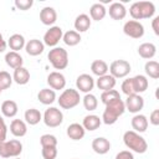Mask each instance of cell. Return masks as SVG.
I'll return each instance as SVG.
<instances>
[{
  "mask_svg": "<svg viewBox=\"0 0 159 159\" xmlns=\"http://www.w3.org/2000/svg\"><path fill=\"white\" fill-rule=\"evenodd\" d=\"M76 87L80 92L83 93H91V91L94 87V80L88 73H82L76 80Z\"/></svg>",
  "mask_w": 159,
  "mask_h": 159,
  "instance_id": "cell-13",
  "label": "cell"
},
{
  "mask_svg": "<svg viewBox=\"0 0 159 159\" xmlns=\"http://www.w3.org/2000/svg\"><path fill=\"white\" fill-rule=\"evenodd\" d=\"M12 76L6 71H0V88L7 89L12 84Z\"/></svg>",
  "mask_w": 159,
  "mask_h": 159,
  "instance_id": "cell-38",
  "label": "cell"
},
{
  "mask_svg": "<svg viewBox=\"0 0 159 159\" xmlns=\"http://www.w3.org/2000/svg\"><path fill=\"white\" fill-rule=\"evenodd\" d=\"M41 147H57V138L52 134H43L40 138Z\"/></svg>",
  "mask_w": 159,
  "mask_h": 159,
  "instance_id": "cell-39",
  "label": "cell"
},
{
  "mask_svg": "<svg viewBox=\"0 0 159 159\" xmlns=\"http://www.w3.org/2000/svg\"><path fill=\"white\" fill-rule=\"evenodd\" d=\"M144 71L148 77H150L153 80L159 78V63L157 61H153V60L147 61L144 65Z\"/></svg>",
  "mask_w": 159,
  "mask_h": 159,
  "instance_id": "cell-35",
  "label": "cell"
},
{
  "mask_svg": "<svg viewBox=\"0 0 159 159\" xmlns=\"http://www.w3.org/2000/svg\"><path fill=\"white\" fill-rule=\"evenodd\" d=\"M102 124V119L96 116V114H88L83 118V122H82V127L84 128V130H96L99 128V125Z\"/></svg>",
  "mask_w": 159,
  "mask_h": 159,
  "instance_id": "cell-28",
  "label": "cell"
},
{
  "mask_svg": "<svg viewBox=\"0 0 159 159\" xmlns=\"http://www.w3.org/2000/svg\"><path fill=\"white\" fill-rule=\"evenodd\" d=\"M37 99L40 101V103H42L45 106L52 104L56 101V92L51 88H42L37 93Z\"/></svg>",
  "mask_w": 159,
  "mask_h": 159,
  "instance_id": "cell-29",
  "label": "cell"
},
{
  "mask_svg": "<svg viewBox=\"0 0 159 159\" xmlns=\"http://www.w3.org/2000/svg\"><path fill=\"white\" fill-rule=\"evenodd\" d=\"M116 83H117V81H116V78L113 77V76H111V75H104V76H101V77H98V80L96 81V86L98 87V89H101L102 92H104V91H109V89H114V87H116Z\"/></svg>",
  "mask_w": 159,
  "mask_h": 159,
  "instance_id": "cell-17",
  "label": "cell"
},
{
  "mask_svg": "<svg viewBox=\"0 0 159 159\" xmlns=\"http://www.w3.org/2000/svg\"><path fill=\"white\" fill-rule=\"evenodd\" d=\"M34 5V1L32 0H15V6L22 11H26L29 10L31 6Z\"/></svg>",
  "mask_w": 159,
  "mask_h": 159,
  "instance_id": "cell-42",
  "label": "cell"
},
{
  "mask_svg": "<svg viewBox=\"0 0 159 159\" xmlns=\"http://www.w3.org/2000/svg\"><path fill=\"white\" fill-rule=\"evenodd\" d=\"M106 14H107V9L104 7L103 4H99V2L93 4L89 9V17H91V20H94V21L103 20Z\"/></svg>",
  "mask_w": 159,
  "mask_h": 159,
  "instance_id": "cell-31",
  "label": "cell"
},
{
  "mask_svg": "<svg viewBox=\"0 0 159 159\" xmlns=\"http://www.w3.org/2000/svg\"><path fill=\"white\" fill-rule=\"evenodd\" d=\"M47 84L53 91L63 89L66 87V77L58 71L50 72L48 76H47Z\"/></svg>",
  "mask_w": 159,
  "mask_h": 159,
  "instance_id": "cell-12",
  "label": "cell"
},
{
  "mask_svg": "<svg viewBox=\"0 0 159 159\" xmlns=\"http://www.w3.org/2000/svg\"><path fill=\"white\" fill-rule=\"evenodd\" d=\"M117 98H120V94H119V92H118L117 89L104 91V92H102V94H101V101H102V103H103L104 106H106L107 103H109L111 101L117 99Z\"/></svg>",
  "mask_w": 159,
  "mask_h": 159,
  "instance_id": "cell-37",
  "label": "cell"
},
{
  "mask_svg": "<svg viewBox=\"0 0 159 159\" xmlns=\"http://www.w3.org/2000/svg\"><path fill=\"white\" fill-rule=\"evenodd\" d=\"M25 45H26V41L21 34H14L7 40V46L11 48V51H15V52H19L20 50H22Z\"/></svg>",
  "mask_w": 159,
  "mask_h": 159,
  "instance_id": "cell-26",
  "label": "cell"
},
{
  "mask_svg": "<svg viewBox=\"0 0 159 159\" xmlns=\"http://www.w3.org/2000/svg\"><path fill=\"white\" fill-rule=\"evenodd\" d=\"M152 27H153V31L154 34L158 36L159 35V16H155L152 21Z\"/></svg>",
  "mask_w": 159,
  "mask_h": 159,
  "instance_id": "cell-46",
  "label": "cell"
},
{
  "mask_svg": "<svg viewBox=\"0 0 159 159\" xmlns=\"http://www.w3.org/2000/svg\"><path fill=\"white\" fill-rule=\"evenodd\" d=\"M12 81L20 86H24L26 83H29L30 81V72L26 67L21 66L16 70H14V73H12Z\"/></svg>",
  "mask_w": 159,
  "mask_h": 159,
  "instance_id": "cell-21",
  "label": "cell"
},
{
  "mask_svg": "<svg viewBox=\"0 0 159 159\" xmlns=\"http://www.w3.org/2000/svg\"><path fill=\"white\" fill-rule=\"evenodd\" d=\"M22 152V143L17 139L5 140L0 143V157L1 158H17Z\"/></svg>",
  "mask_w": 159,
  "mask_h": 159,
  "instance_id": "cell-6",
  "label": "cell"
},
{
  "mask_svg": "<svg viewBox=\"0 0 159 159\" xmlns=\"http://www.w3.org/2000/svg\"><path fill=\"white\" fill-rule=\"evenodd\" d=\"M42 120L50 128L60 127L63 122V113L61 109H58L56 107H50L45 111V113L42 116Z\"/></svg>",
  "mask_w": 159,
  "mask_h": 159,
  "instance_id": "cell-7",
  "label": "cell"
},
{
  "mask_svg": "<svg viewBox=\"0 0 159 159\" xmlns=\"http://www.w3.org/2000/svg\"><path fill=\"white\" fill-rule=\"evenodd\" d=\"M124 107L127 111H129L130 113L138 114L143 107H144V98L140 94H132V96H127V99L124 102Z\"/></svg>",
  "mask_w": 159,
  "mask_h": 159,
  "instance_id": "cell-11",
  "label": "cell"
},
{
  "mask_svg": "<svg viewBox=\"0 0 159 159\" xmlns=\"http://www.w3.org/2000/svg\"><path fill=\"white\" fill-rule=\"evenodd\" d=\"M6 47H7V42L4 40V36H2V34L0 32V53L4 52V51L6 50Z\"/></svg>",
  "mask_w": 159,
  "mask_h": 159,
  "instance_id": "cell-47",
  "label": "cell"
},
{
  "mask_svg": "<svg viewBox=\"0 0 159 159\" xmlns=\"http://www.w3.org/2000/svg\"><path fill=\"white\" fill-rule=\"evenodd\" d=\"M82 103H83V107H84V109H87V111H94L96 108H97V106H98V99H97V97L94 96V94H92V93H86L84 94V97L82 98Z\"/></svg>",
  "mask_w": 159,
  "mask_h": 159,
  "instance_id": "cell-36",
  "label": "cell"
},
{
  "mask_svg": "<svg viewBox=\"0 0 159 159\" xmlns=\"http://www.w3.org/2000/svg\"><path fill=\"white\" fill-rule=\"evenodd\" d=\"M149 122H150L153 125H159V109H154V111L150 113Z\"/></svg>",
  "mask_w": 159,
  "mask_h": 159,
  "instance_id": "cell-45",
  "label": "cell"
},
{
  "mask_svg": "<svg viewBox=\"0 0 159 159\" xmlns=\"http://www.w3.org/2000/svg\"><path fill=\"white\" fill-rule=\"evenodd\" d=\"M43 50H45V45L39 39L29 40L26 42V45H25V51L30 56H39V55H41L43 52Z\"/></svg>",
  "mask_w": 159,
  "mask_h": 159,
  "instance_id": "cell-14",
  "label": "cell"
},
{
  "mask_svg": "<svg viewBox=\"0 0 159 159\" xmlns=\"http://www.w3.org/2000/svg\"><path fill=\"white\" fill-rule=\"evenodd\" d=\"M24 119L27 124L30 125H36L40 123V120H42V114L39 109L36 108H30V109H26L25 114H24Z\"/></svg>",
  "mask_w": 159,
  "mask_h": 159,
  "instance_id": "cell-32",
  "label": "cell"
},
{
  "mask_svg": "<svg viewBox=\"0 0 159 159\" xmlns=\"http://www.w3.org/2000/svg\"><path fill=\"white\" fill-rule=\"evenodd\" d=\"M80 101H81L80 92L73 88L63 89V92L60 94V97L57 99L58 106L62 109H72L80 104Z\"/></svg>",
  "mask_w": 159,
  "mask_h": 159,
  "instance_id": "cell-5",
  "label": "cell"
},
{
  "mask_svg": "<svg viewBox=\"0 0 159 159\" xmlns=\"http://www.w3.org/2000/svg\"><path fill=\"white\" fill-rule=\"evenodd\" d=\"M130 80H132V86H133V89H134L135 94L143 93V92H145L148 89L149 81L144 75H137V76L132 77Z\"/></svg>",
  "mask_w": 159,
  "mask_h": 159,
  "instance_id": "cell-18",
  "label": "cell"
},
{
  "mask_svg": "<svg viewBox=\"0 0 159 159\" xmlns=\"http://www.w3.org/2000/svg\"><path fill=\"white\" fill-rule=\"evenodd\" d=\"M75 31L80 32H86L91 27V17L87 14H80L76 20H75Z\"/></svg>",
  "mask_w": 159,
  "mask_h": 159,
  "instance_id": "cell-25",
  "label": "cell"
},
{
  "mask_svg": "<svg viewBox=\"0 0 159 159\" xmlns=\"http://www.w3.org/2000/svg\"><path fill=\"white\" fill-rule=\"evenodd\" d=\"M66 133H67V135H68L70 139H72V140H80V139H82L84 137L86 130L82 127V124H80V123H72V124H70L67 127Z\"/></svg>",
  "mask_w": 159,
  "mask_h": 159,
  "instance_id": "cell-24",
  "label": "cell"
},
{
  "mask_svg": "<svg viewBox=\"0 0 159 159\" xmlns=\"http://www.w3.org/2000/svg\"><path fill=\"white\" fill-rule=\"evenodd\" d=\"M15 159H20V158H15Z\"/></svg>",
  "mask_w": 159,
  "mask_h": 159,
  "instance_id": "cell-49",
  "label": "cell"
},
{
  "mask_svg": "<svg viewBox=\"0 0 159 159\" xmlns=\"http://www.w3.org/2000/svg\"><path fill=\"white\" fill-rule=\"evenodd\" d=\"M123 142L125 144V147L138 154H143L147 152L148 149V143L147 140L137 132L134 130H127L123 134Z\"/></svg>",
  "mask_w": 159,
  "mask_h": 159,
  "instance_id": "cell-2",
  "label": "cell"
},
{
  "mask_svg": "<svg viewBox=\"0 0 159 159\" xmlns=\"http://www.w3.org/2000/svg\"><path fill=\"white\" fill-rule=\"evenodd\" d=\"M108 71H109V75L117 80V78L127 77L132 71V67H130V63L125 60H116L108 66Z\"/></svg>",
  "mask_w": 159,
  "mask_h": 159,
  "instance_id": "cell-8",
  "label": "cell"
},
{
  "mask_svg": "<svg viewBox=\"0 0 159 159\" xmlns=\"http://www.w3.org/2000/svg\"><path fill=\"white\" fill-rule=\"evenodd\" d=\"M6 134H7V125L4 120V118L0 116V143L6 140Z\"/></svg>",
  "mask_w": 159,
  "mask_h": 159,
  "instance_id": "cell-43",
  "label": "cell"
},
{
  "mask_svg": "<svg viewBox=\"0 0 159 159\" xmlns=\"http://www.w3.org/2000/svg\"><path fill=\"white\" fill-rule=\"evenodd\" d=\"M120 89H122V92H123L125 96L135 94V93H134V89H133V86H132V80H130V78H127V80H124V81L122 82Z\"/></svg>",
  "mask_w": 159,
  "mask_h": 159,
  "instance_id": "cell-41",
  "label": "cell"
},
{
  "mask_svg": "<svg viewBox=\"0 0 159 159\" xmlns=\"http://www.w3.org/2000/svg\"><path fill=\"white\" fill-rule=\"evenodd\" d=\"M10 132L12 135H15L17 138L26 135V133H27L26 122H24L21 119H12V122L10 123Z\"/></svg>",
  "mask_w": 159,
  "mask_h": 159,
  "instance_id": "cell-23",
  "label": "cell"
},
{
  "mask_svg": "<svg viewBox=\"0 0 159 159\" xmlns=\"http://www.w3.org/2000/svg\"><path fill=\"white\" fill-rule=\"evenodd\" d=\"M116 159H134V155L130 150H122L116 155Z\"/></svg>",
  "mask_w": 159,
  "mask_h": 159,
  "instance_id": "cell-44",
  "label": "cell"
},
{
  "mask_svg": "<svg viewBox=\"0 0 159 159\" xmlns=\"http://www.w3.org/2000/svg\"><path fill=\"white\" fill-rule=\"evenodd\" d=\"M130 124H132V128L134 129V132H137V133H144L147 130V128H148L149 122H148V119H147V117L144 114H139L138 113V114H135L132 118Z\"/></svg>",
  "mask_w": 159,
  "mask_h": 159,
  "instance_id": "cell-20",
  "label": "cell"
},
{
  "mask_svg": "<svg viewBox=\"0 0 159 159\" xmlns=\"http://www.w3.org/2000/svg\"><path fill=\"white\" fill-rule=\"evenodd\" d=\"M63 31L60 26H51L43 35V45L50 46V47H56V45L62 40Z\"/></svg>",
  "mask_w": 159,
  "mask_h": 159,
  "instance_id": "cell-9",
  "label": "cell"
},
{
  "mask_svg": "<svg viewBox=\"0 0 159 159\" xmlns=\"http://www.w3.org/2000/svg\"><path fill=\"white\" fill-rule=\"evenodd\" d=\"M43 159H56L57 157V147H42L41 150Z\"/></svg>",
  "mask_w": 159,
  "mask_h": 159,
  "instance_id": "cell-40",
  "label": "cell"
},
{
  "mask_svg": "<svg viewBox=\"0 0 159 159\" xmlns=\"http://www.w3.org/2000/svg\"><path fill=\"white\" fill-rule=\"evenodd\" d=\"M129 14L135 21L142 19H150L155 14V5L152 1H135L130 5Z\"/></svg>",
  "mask_w": 159,
  "mask_h": 159,
  "instance_id": "cell-3",
  "label": "cell"
},
{
  "mask_svg": "<svg viewBox=\"0 0 159 159\" xmlns=\"http://www.w3.org/2000/svg\"><path fill=\"white\" fill-rule=\"evenodd\" d=\"M108 14L113 20H123L127 15V9L122 2H112L109 5Z\"/></svg>",
  "mask_w": 159,
  "mask_h": 159,
  "instance_id": "cell-19",
  "label": "cell"
},
{
  "mask_svg": "<svg viewBox=\"0 0 159 159\" xmlns=\"http://www.w3.org/2000/svg\"><path fill=\"white\" fill-rule=\"evenodd\" d=\"M40 20L46 26L53 25L56 22V20H57V12H56V10L53 7H51V6H45L40 11Z\"/></svg>",
  "mask_w": 159,
  "mask_h": 159,
  "instance_id": "cell-16",
  "label": "cell"
},
{
  "mask_svg": "<svg viewBox=\"0 0 159 159\" xmlns=\"http://www.w3.org/2000/svg\"><path fill=\"white\" fill-rule=\"evenodd\" d=\"M47 58L55 70H65L68 66V53L63 47H53L50 50Z\"/></svg>",
  "mask_w": 159,
  "mask_h": 159,
  "instance_id": "cell-4",
  "label": "cell"
},
{
  "mask_svg": "<svg viewBox=\"0 0 159 159\" xmlns=\"http://www.w3.org/2000/svg\"><path fill=\"white\" fill-rule=\"evenodd\" d=\"M91 71L93 75H96L97 77H101V76H104L107 75L108 72V65L106 61L103 60H94L92 63H91Z\"/></svg>",
  "mask_w": 159,
  "mask_h": 159,
  "instance_id": "cell-33",
  "label": "cell"
},
{
  "mask_svg": "<svg viewBox=\"0 0 159 159\" xmlns=\"http://www.w3.org/2000/svg\"><path fill=\"white\" fill-rule=\"evenodd\" d=\"M138 53L142 58H145V60H150L155 56L157 53V46L152 42H144L142 45H139L138 47Z\"/></svg>",
  "mask_w": 159,
  "mask_h": 159,
  "instance_id": "cell-27",
  "label": "cell"
},
{
  "mask_svg": "<svg viewBox=\"0 0 159 159\" xmlns=\"http://www.w3.org/2000/svg\"><path fill=\"white\" fill-rule=\"evenodd\" d=\"M5 62H6V65L9 67L16 70V68H19V67H21L24 65V58L19 52L9 51L5 55Z\"/></svg>",
  "mask_w": 159,
  "mask_h": 159,
  "instance_id": "cell-22",
  "label": "cell"
},
{
  "mask_svg": "<svg viewBox=\"0 0 159 159\" xmlns=\"http://www.w3.org/2000/svg\"><path fill=\"white\" fill-rule=\"evenodd\" d=\"M17 103L12 99H7V101H4L2 104H1V113L4 117L6 118H12L17 114Z\"/></svg>",
  "mask_w": 159,
  "mask_h": 159,
  "instance_id": "cell-30",
  "label": "cell"
},
{
  "mask_svg": "<svg viewBox=\"0 0 159 159\" xmlns=\"http://www.w3.org/2000/svg\"><path fill=\"white\" fill-rule=\"evenodd\" d=\"M92 149H93L94 153H97L99 155L107 154L109 152V149H111V142L104 137L94 138L92 140Z\"/></svg>",
  "mask_w": 159,
  "mask_h": 159,
  "instance_id": "cell-15",
  "label": "cell"
},
{
  "mask_svg": "<svg viewBox=\"0 0 159 159\" xmlns=\"http://www.w3.org/2000/svg\"><path fill=\"white\" fill-rule=\"evenodd\" d=\"M124 112H125L124 102L120 98H117V99H113L106 104V108L103 111L101 119L104 124L111 125V124H114Z\"/></svg>",
  "mask_w": 159,
  "mask_h": 159,
  "instance_id": "cell-1",
  "label": "cell"
},
{
  "mask_svg": "<svg viewBox=\"0 0 159 159\" xmlns=\"http://www.w3.org/2000/svg\"><path fill=\"white\" fill-rule=\"evenodd\" d=\"M123 32L132 39H140L144 35V26L139 21L129 20L123 25Z\"/></svg>",
  "mask_w": 159,
  "mask_h": 159,
  "instance_id": "cell-10",
  "label": "cell"
},
{
  "mask_svg": "<svg viewBox=\"0 0 159 159\" xmlns=\"http://www.w3.org/2000/svg\"><path fill=\"white\" fill-rule=\"evenodd\" d=\"M1 92H2V89H1V88H0V94H1Z\"/></svg>",
  "mask_w": 159,
  "mask_h": 159,
  "instance_id": "cell-48",
  "label": "cell"
},
{
  "mask_svg": "<svg viewBox=\"0 0 159 159\" xmlns=\"http://www.w3.org/2000/svg\"><path fill=\"white\" fill-rule=\"evenodd\" d=\"M62 40H63V42H65L67 46L72 47V46L78 45V43L81 42L82 39H81V35H80L77 31H75V30H70V31H67V32L63 34Z\"/></svg>",
  "mask_w": 159,
  "mask_h": 159,
  "instance_id": "cell-34",
  "label": "cell"
}]
</instances>
